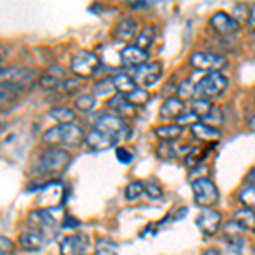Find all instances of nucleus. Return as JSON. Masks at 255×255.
<instances>
[{
    "mask_svg": "<svg viewBox=\"0 0 255 255\" xmlns=\"http://www.w3.org/2000/svg\"><path fill=\"white\" fill-rule=\"evenodd\" d=\"M191 131L197 139H201V141H220V138H221V131L218 129V128H211L201 121L192 125Z\"/></svg>",
    "mask_w": 255,
    "mask_h": 255,
    "instance_id": "obj_18",
    "label": "nucleus"
},
{
    "mask_svg": "<svg viewBox=\"0 0 255 255\" xmlns=\"http://www.w3.org/2000/svg\"><path fill=\"white\" fill-rule=\"evenodd\" d=\"M184 113V102L177 97H168L160 108V118L163 119H177Z\"/></svg>",
    "mask_w": 255,
    "mask_h": 255,
    "instance_id": "obj_21",
    "label": "nucleus"
},
{
    "mask_svg": "<svg viewBox=\"0 0 255 255\" xmlns=\"http://www.w3.org/2000/svg\"><path fill=\"white\" fill-rule=\"evenodd\" d=\"M60 87L63 89L67 94H75L77 90L80 89V80L77 79V77H72V79H65L63 84H61Z\"/></svg>",
    "mask_w": 255,
    "mask_h": 255,
    "instance_id": "obj_43",
    "label": "nucleus"
},
{
    "mask_svg": "<svg viewBox=\"0 0 255 255\" xmlns=\"http://www.w3.org/2000/svg\"><path fill=\"white\" fill-rule=\"evenodd\" d=\"M199 121H201L199 116L192 113V111H187V113L184 111V113L175 119V125L184 128V126H192V125H196V123H199Z\"/></svg>",
    "mask_w": 255,
    "mask_h": 255,
    "instance_id": "obj_41",
    "label": "nucleus"
},
{
    "mask_svg": "<svg viewBox=\"0 0 255 255\" xmlns=\"http://www.w3.org/2000/svg\"><path fill=\"white\" fill-rule=\"evenodd\" d=\"M99 67H101V60L96 53L92 51H79L75 53V56L72 58V65H70V70L75 77L79 79H90L94 73L97 72Z\"/></svg>",
    "mask_w": 255,
    "mask_h": 255,
    "instance_id": "obj_6",
    "label": "nucleus"
},
{
    "mask_svg": "<svg viewBox=\"0 0 255 255\" xmlns=\"http://www.w3.org/2000/svg\"><path fill=\"white\" fill-rule=\"evenodd\" d=\"M51 240L44 233H41L34 228H29V226L19 235V245L24 250H27V252H38V250H41Z\"/></svg>",
    "mask_w": 255,
    "mask_h": 255,
    "instance_id": "obj_11",
    "label": "nucleus"
},
{
    "mask_svg": "<svg viewBox=\"0 0 255 255\" xmlns=\"http://www.w3.org/2000/svg\"><path fill=\"white\" fill-rule=\"evenodd\" d=\"M162 70L163 65L160 61H150V63H143L141 67L134 68V75L133 80L136 82V85H139L141 89H150L160 80L162 77Z\"/></svg>",
    "mask_w": 255,
    "mask_h": 255,
    "instance_id": "obj_9",
    "label": "nucleus"
},
{
    "mask_svg": "<svg viewBox=\"0 0 255 255\" xmlns=\"http://www.w3.org/2000/svg\"><path fill=\"white\" fill-rule=\"evenodd\" d=\"M96 128L101 131H104V133L111 134L114 139H128L129 138V126L125 123V119L123 118H118L116 114H101V116L97 118L96 121Z\"/></svg>",
    "mask_w": 255,
    "mask_h": 255,
    "instance_id": "obj_7",
    "label": "nucleus"
},
{
    "mask_svg": "<svg viewBox=\"0 0 255 255\" xmlns=\"http://www.w3.org/2000/svg\"><path fill=\"white\" fill-rule=\"evenodd\" d=\"M208 148H203V146H197V148H189V153L186 157V165L194 168L197 165H201L204 158L208 157Z\"/></svg>",
    "mask_w": 255,
    "mask_h": 255,
    "instance_id": "obj_26",
    "label": "nucleus"
},
{
    "mask_svg": "<svg viewBox=\"0 0 255 255\" xmlns=\"http://www.w3.org/2000/svg\"><path fill=\"white\" fill-rule=\"evenodd\" d=\"M143 194H146L150 199H160L163 196V189L155 182L143 184Z\"/></svg>",
    "mask_w": 255,
    "mask_h": 255,
    "instance_id": "obj_42",
    "label": "nucleus"
},
{
    "mask_svg": "<svg viewBox=\"0 0 255 255\" xmlns=\"http://www.w3.org/2000/svg\"><path fill=\"white\" fill-rule=\"evenodd\" d=\"M155 134L165 143H174L182 134V128L177 125H163L155 128Z\"/></svg>",
    "mask_w": 255,
    "mask_h": 255,
    "instance_id": "obj_22",
    "label": "nucleus"
},
{
    "mask_svg": "<svg viewBox=\"0 0 255 255\" xmlns=\"http://www.w3.org/2000/svg\"><path fill=\"white\" fill-rule=\"evenodd\" d=\"M113 84H114V89H116L121 96H126V94H129L131 90H134L138 87L136 82L133 80V77H129L128 73H118V75H114Z\"/></svg>",
    "mask_w": 255,
    "mask_h": 255,
    "instance_id": "obj_24",
    "label": "nucleus"
},
{
    "mask_svg": "<svg viewBox=\"0 0 255 255\" xmlns=\"http://www.w3.org/2000/svg\"><path fill=\"white\" fill-rule=\"evenodd\" d=\"M221 213L220 211H215V209L208 208L204 211H201V215L197 216L196 223L199 226V230L203 232V235L206 237H213L220 232L221 228Z\"/></svg>",
    "mask_w": 255,
    "mask_h": 255,
    "instance_id": "obj_10",
    "label": "nucleus"
},
{
    "mask_svg": "<svg viewBox=\"0 0 255 255\" xmlns=\"http://www.w3.org/2000/svg\"><path fill=\"white\" fill-rule=\"evenodd\" d=\"M240 203L244 204V208H249V209H254L255 208V187L254 186H245L244 189L240 191Z\"/></svg>",
    "mask_w": 255,
    "mask_h": 255,
    "instance_id": "obj_35",
    "label": "nucleus"
},
{
    "mask_svg": "<svg viewBox=\"0 0 255 255\" xmlns=\"http://www.w3.org/2000/svg\"><path fill=\"white\" fill-rule=\"evenodd\" d=\"M192 191H194L196 204L204 209L215 206L220 201V191L209 177H201V179L192 180Z\"/></svg>",
    "mask_w": 255,
    "mask_h": 255,
    "instance_id": "obj_5",
    "label": "nucleus"
},
{
    "mask_svg": "<svg viewBox=\"0 0 255 255\" xmlns=\"http://www.w3.org/2000/svg\"><path fill=\"white\" fill-rule=\"evenodd\" d=\"M233 223L240 226L244 232L255 233V211L249 208H242L238 209L233 216Z\"/></svg>",
    "mask_w": 255,
    "mask_h": 255,
    "instance_id": "obj_19",
    "label": "nucleus"
},
{
    "mask_svg": "<svg viewBox=\"0 0 255 255\" xmlns=\"http://www.w3.org/2000/svg\"><path fill=\"white\" fill-rule=\"evenodd\" d=\"M247 180H249V184H250V186H254V187H255V167L252 168V170H250L249 179H247Z\"/></svg>",
    "mask_w": 255,
    "mask_h": 255,
    "instance_id": "obj_48",
    "label": "nucleus"
},
{
    "mask_svg": "<svg viewBox=\"0 0 255 255\" xmlns=\"http://www.w3.org/2000/svg\"><path fill=\"white\" fill-rule=\"evenodd\" d=\"M89 247V238L85 235H70L63 238L60 244V254L61 255H84Z\"/></svg>",
    "mask_w": 255,
    "mask_h": 255,
    "instance_id": "obj_15",
    "label": "nucleus"
},
{
    "mask_svg": "<svg viewBox=\"0 0 255 255\" xmlns=\"http://www.w3.org/2000/svg\"><path fill=\"white\" fill-rule=\"evenodd\" d=\"M41 139H43V143H46V145L49 146H60V128L58 126H53L49 128V129H46L43 133V136H41Z\"/></svg>",
    "mask_w": 255,
    "mask_h": 255,
    "instance_id": "obj_37",
    "label": "nucleus"
},
{
    "mask_svg": "<svg viewBox=\"0 0 255 255\" xmlns=\"http://www.w3.org/2000/svg\"><path fill=\"white\" fill-rule=\"evenodd\" d=\"M211 106V101H206V99H192V113L197 114L199 119L206 116Z\"/></svg>",
    "mask_w": 255,
    "mask_h": 255,
    "instance_id": "obj_38",
    "label": "nucleus"
},
{
    "mask_svg": "<svg viewBox=\"0 0 255 255\" xmlns=\"http://www.w3.org/2000/svg\"><path fill=\"white\" fill-rule=\"evenodd\" d=\"M141 194H143V182L136 180V182L128 184V187L125 191V197L128 201H136Z\"/></svg>",
    "mask_w": 255,
    "mask_h": 255,
    "instance_id": "obj_40",
    "label": "nucleus"
},
{
    "mask_svg": "<svg viewBox=\"0 0 255 255\" xmlns=\"http://www.w3.org/2000/svg\"><path fill=\"white\" fill-rule=\"evenodd\" d=\"M114 84H113V79H104V80H99L94 84V94L99 97H106V96H111L114 94Z\"/></svg>",
    "mask_w": 255,
    "mask_h": 255,
    "instance_id": "obj_33",
    "label": "nucleus"
},
{
    "mask_svg": "<svg viewBox=\"0 0 255 255\" xmlns=\"http://www.w3.org/2000/svg\"><path fill=\"white\" fill-rule=\"evenodd\" d=\"M75 108L80 113H90V111L96 108V97L89 96V94H82V96L75 99Z\"/></svg>",
    "mask_w": 255,
    "mask_h": 255,
    "instance_id": "obj_34",
    "label": "nucleus"
},
{
    "mask_svg": "<svg viewBox=\"0 0 255 255\" xmlns=\"http://www.w3.org/2000/svg\"><path fill=\"white\" fill-rule=\"evenodd\" d=\"M153 39H155L153 27H145V29L139 31V34L136 36V44H134V46L146 51V49L153 44Z\"/></svg>",
    "mask_w": 255,
    "mask_h": 255,
    "instance_id": "obj_29",
    "label": "nucleus"
},
{
    "mask_svg": "<svg viewBox=\"0 0 255 255\" xmlns=\"http://www.w3.org/2000/svg\"><path fill=\"white\" fill-rule=\"evenodd\" d=\"M96 255H118V245L109 238H101L96 244Z\"/></svg>",
    "mask_w": 255,
    "mask_h": 255,
    "instance_id": "obj_32",
    "label": "nucleus"
},
{
    "mask_svg": "<svg viewBox=\"0 0 255 255\" xmlns=\"http://www.w3.org/2000/svg\"><path fill=\"white\" fill-rule=\"evenodd\" d=\"M39 85L46 90H53V89H58L65 80V70L61 67H49L48 70H44L39 77Z\"/></svg>",
    "mask_w": 255,
    "mask_h": 255,
    "instance_id": "obj_16",
    "label": "nucleus"
},
{
    "mask_svg": "<svg viewBox=\"0 0 255 255\" xmlns=\"http://www.w3.org/2000/svg\"><path fill=\"white\" fill-rule=\"evenodd\" d=\"M249 125H250V128H252V129L255 131V114H254V116H252V118H250Z\"/></svg>",
    "mask_w": 255,
    "mask_h": 255,
    "instance_id": "obj_49",
    "label": "nucleus"
},
{
    "mask_svg": "<svg viewBox=\"0 0 255 255\" xmlns=\"http://www.w3.org/2000/svg\"><path fill=\"white\" fill-rule=\"evenodd\" d=\"M0 70H2V67H0Z\"/></svg>",
    "mask_w": 255,
    "mask_h": 255,
    "instance_id": "obj_52",
    "label": "nucleus"
},
{
    "mask_svg": "<svg viewBox=\"0 0 255 255\" xmlns=\"http://www.w3.org/2000/svg\"><path fill=\"white\" fill-rule=\"evenodd\" d=\"M136 22L133 19H123L116 26V38L121 41H129L136 36Z\"/></svg>",
    "mask_w": 255,
    "mask_h": 255,
    "instance_id": "obj_23",
    "label": "nucleus"
},
{
    "mask_svg": "<svg viewBox=\"0 0 255 255\" xmlns=\"http://www.w3.org/2000/svg\"><path fill=\"white\" fill-rule=\"evenodd\" d=\"M15 245L10 238L7 237H0V255H10L14 252Z\"/></svg>",
    "mask_w": 255,
    "mask_h": 255,
    "instance_id": "obj_44",
    "label": "nucleus"
},
{
    "mask_svg": "<svg viewBox=\"0 0 255 255\" xmlns=\"http://www.w3.org/2000/svg\"><path fill=\"white\" fill-rule=\"evenodd\" d=\"M85 143H87V146L90 148V150L104 151V150L113 148L118 141L111 136V134L104 133V131H101V129H97V128H94L92 131H89V133L85 134Z\"/></svg>",
    "mask_w": 255,
    "mask_h": 255,
    "instance_id": "obj_14",
    "label": "nucleus"
},
{
    "mask_svg": "<svg viewBox=\"0 0 255 255\" xmlns=\"http://www.w3.org/2000/svg\"><path fill=\"white\" fill-rule=\"evenodd\" d=\"M157 151H158V157L163 158V160H174V158L179 157V150H177L172 143H165V141L160 143Z\"/></svg>",
    "mask_w": 255,
    "mask_h": 255,
    "instance_id": "obj_36",
    "label": "nucleus"
},
{
    "mask_svg": "<svg viewBox=\"0 0 255 255\" xmlns=\"http://www.w3.org/2000/svg\"><path fill=\"white\" fill-rule=\"evenodd\" d=\"M249 26L252 27V29H255V3L252 5V9H250V12H249Z\"/></svg>",
    "mask_w": 255,
    "mask_h": 255,
    "instance_id": "obj_47",
    "label": "nucleus"
},
{
    "mask_svg": "<svg viewBox=\"0 0 255 255\" xmlns=\"http://www.w3.org/2000/svg\"><path fill=\"white\" fill-rule=\"evenodd\" d=\"M70 163V153L61 148H51L44 151L38 160L36 170L43 175H60Z\"/></svg>",
    "mask_w": 255,
    "mask_h": 255,
    "instance_id": "obj_2",
    "label": "nucleus"
},
{
    "mask_svg": "<svg viewBox=\"0 0 255 255\" xmlns=\"http://www.w3.org/2000/svg\"><path fill=\"white\" fill-rule=\"evenodd\" d=\"M201 123H204V125H208L211 128H218L220 125H223V111L220 108H216V106H211V109H209V113L206 116L201 118Z\"/></svg>",
    "mask_w": 255,
    "mask_h": 255,
    "instance_id": "obj_30",
    "label": "nucleus"
},
{
    "mask_svg": "<svg viewBox=\"0 0 255 255\" xmlns=\"http://www.w3.org/2000/svg\"><path fill=\"white\" fill-rule=\"evenodd\" d=\"M203 255H220L216 252V250H213V249H209V250H206V252H204Z\"/></svg>",
    "mask_w": 255,
    "mask_h": 255,
    "instance_id": "obj_50",
    "label": "nucleus"
},
{
    "mask_svg": "<svg viewBox=\"0 0 255 255\" xmlns=\"http://www.w3.org/2000/svg\"><path fill=\"white\" fill-rule=\"evenodd\" d=\"M225 237L228 238L230 244H240V245L245 244L244 230L235 223H228L225 226Z\"/></svg>",
    "mask_w": 255,
    "mask_h": 255,
    "instance_id": "obj_28",
    "label": "nucleus"
},
{
    "mask_svg": "<svg viewBox=\"0 0 255 255\" xmlns=\"http://www.w3.org/2000/svg\"><path fill=\"white\" fill-rule=\"evenodd\" d=\"M108 108L111 111H114L118 118H121V116H133L134 109H136V108H133V106H131L129 102L126 101V97L121 96V94H118V96H113V97L109 99V101H108Z\"/></svg>",
    "mask_w": 255,
    "mask_h": 255,
    "instance_id": "obj_20",
    "label": "nucleus"
},
{
    "mask_svg": "<svg viewBox=\"0 0 255 255\" xmlns=\"http://www.w3.org/2000/svg\"><path fill=\"white\" fill-rule=\"evenodd\" d=\"M209 24H211V27L215 29V32H218L220 36L237 34L238 27H240V24H238L232 15L226 14V12H216V14H213Z\"/></svg>",
    "mask_w": 255,
    "mask_h": 255,
    "instance_id": "obj_12",
    "label": "nucleus"
},
{
    "mask_svg": "<svg viewBox=\"0 0 255 255\" xmlns=\"http://www.w3.org/2000/svg\"><path fill=\"white\" fill-rule=\"evenodd\" d=\"M38 79L34 70L31 68H2L0 70V87H9L15 92L31 87Z\"/></svg>",
    "mask_w": 255,
    "mask_h": 255,
    "instance_id": "obj_1",
    "label": "nucleus"
},
{
    "mask_svg": "<svg viewBox=\"0 0 255 255\" xmlns=\"http://www.w3.org/2000/svg\"><path fill=\"white\" fill-rule=\"evenodd\" d=\"M27 226L44 233L49 240H53L56 235V228H58V220L55 218L53 209L39 208L36 211L29 213V216H27Z\"/></svg>",
    "mask_w": 255,
    "mask_h": 255,
    "instance_id": "obj_4",
    "label": "nucleus"
},
{
    "mask_svg": "<svg viewBox=\"0 0 255 255\" xmlns=\"http://www.w3.org/2000/svg\"><path fill=\"white\" fill-rule=\"evenodd\" d=\"M194 94H196V85L192 84L191 80H184L179 84V87H177V99H180V101H189V99H194Z\"/></svg>",
    "mask_w": 255,
    "mask_h": 255,
    "instance_id": "obj_31",
    "label": "nucleus"
},
{
    "mask_svg": "<svg viewBox=\"0 0 255 255\" xmlns=\"http://www.w3.org/2000/svg\"><path fill=\"white\" fill-rule=\"evenodd\" d=\"M0 61H2V53H0Z\"/></svg>",
    "mask_w": 255,
    "mask_h": 255,
    "instance_id": "obj_51",
    "label": "nucleus"
},
{
    "mask_svg": "<svg viewBox=\"0 0 255 255\" xmlns=\"http://www.w3.org/2000/svg\"><path fill=\"white\" fill-rule=\"evenodd\" d=\"M51 118L55 121H58L60 125H68V123H75V111H72L70 108H65V106H58V108H53L49 111Z\"/></svg>",
    "mask_w": 255,
    "mask_h": 255,
    "instance_id": "obj_25",
    "label": "nucleus"
},
{
    "mask_svg": "<svg viewBox=\"0 0 255 255\" xmlns=\"http://www.w3.org/2000/svg\"><path fill=\"white\" fill-rule=\"evenodd\" d=\"M126 101L129 102L133 108H139V106H145L148 101H150V94L146 92L145 89L136 87L134 90H131L129 94H126Z\"/></svg>",
    "mask_w": 255,
    "mask_h": 255,
    "instance_id": "obj_27",
    "label": "nucleus"
},
{
    "mask_svg": "<svg viewBox=\"0 0 255 255\" xmlns=\"http://www.w3.org/2000/svg\"><path fill=\"white\" fill-rule=\"evenodd\" d=\"M60 145L67 148L79 146L85 139L84 129L75 125V123H68V125H60Z\"/></svg>",
    "mask_w": 255,
    "mask_h": 255,
    "instance_id": "obj_13",
    "label": "nucleus"
},
{
    "mask_svg": "<svg viewBox=\"0 0 255 255\" xmlns=\"http://www.w3.org/2000/svg\"><path fill=\"white\" fill-rule=\"evenodd\" d=\"M223 255H244V245L240 244H228Z\"/></svg>",
    "mask_w": 255,
    "mask_h": 255,
    "instance_id": "obj_45",
    "label": "nucleus"
},
{
    "mask_svg": "<svg viewBox=\"0 0 255 255\" xmlns=\"http://www.w3.org/2000/svg\"><path fill=\"white\" fill-rule=\"evenodd\" d=\"M228 89V79L225 75H221L220 72H213L208 73L204 79H201L199 84L196 85V94L194 99H211L221 97Z\"/></svg>",
    "mask_w": 255,
    "mask_h": 255,
    "instance_id": "obj_3",
    "label": "nucleus"
},
{
    "mask_svg": "<svg viewBox=\"0 0 255 255\" xmlns=\"http://www.w3.org/2000/svg\"><path fill=\"white\" fill-rule=\"evenodd\" d=\"M116 157H118L119 162H123V163H129L131 160H133V155H131L128 150H125V148H118V150H116Z\"/></svg>",
    "mask_w": 255,
    "mask_h": 255,
    "instance_id": "obj_46",
    "label": "nucleus"
},
{
    "mask_svg": "<svg viewBox=\"0 0 255 255\" xmlns=\"http://www.w3.org/2000/svg\"><path fill=\"white\" fill-rule=\"evenodd\" d=\"M119 56H121V63L125 65V67L138 68V67H141L143 63H146L148 53L136 48V46H126Z\"/></svg>",
    "mask_w": 255,
    "mask_h": 255,
    "instance_id": "obj_17",
    "label": "nucleus"
},
{
    "mask_svg": "<svg viewBox=\"0 0 255 255\" xmlns=\"http://www.w3.org/2000/svg\"><path fill=\"white\" fill-rule=\"evenodd\" d=\"M191 67L197 70V72H218L226 65V56L218 55V53L211 51H196L192 53L191 60H189Z\"/></svg>",
    "mask_w": 255,
    "mask_h": 255,
    "instance_id": "obj_8",
    "label": "nucleus"
},
{
    "mask_svg": "<svg viewBox=\"0 0 255 255\" xmlns=\"http://www.w3.org/2000/svg\"><path fill=\"white\" fill-rule=\"evenodd\" d=\"M17 96H19V92H15V90H12L9 87H0V109L14 104Z\"/></svg>",
    "mask_w": 255,
    "mask_h": 255,
    "instance_id": "obj_39",
    "label": "nucleus"
}]
</instances>
